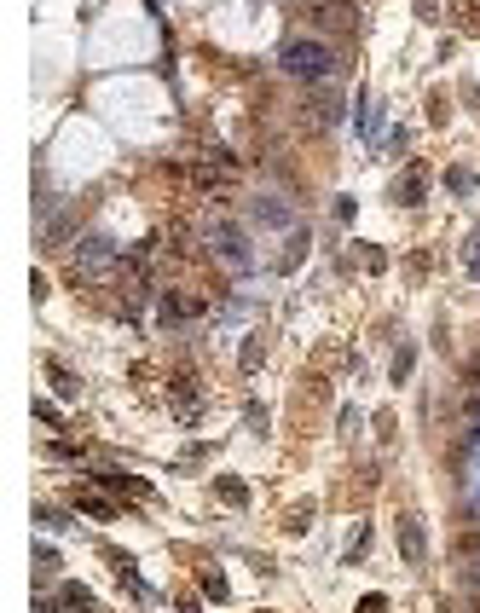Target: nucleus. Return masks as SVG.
<instances>
[{"label":"nucleus","mask_w":480,"mask_h":613,"mask_svg":"<svg viewBox=\"0 0 480 613\" xmlns=\"http://www.w3.org/2000/svg\"><path fill=\"white\" fill-rule=\"evenodd\" d=\"M284 70L301 81H319V76H330V53H324L319 41H290L284 47Z\"/></svg>","instance_id":"nucleus-1"}]
</instances>
